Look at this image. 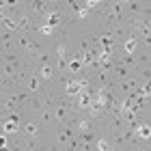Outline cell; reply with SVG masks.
<instances>
[{"label": "cell", "instance_id": "6da1fadb", "mask_svg": "<svg viewBox=\"0 0 151 151\" xmlns=\"http://www.w3.org/2000/svg\"><path fill=\"white\" fill-rule=\"evenodd\" d=\"M91 104H93V97L88 95V91H82L78 95V106L80 108H91Z\"/></svg>", "mask_w": 151, "mask_h": 151}, {"label": "cell", "instance_id": "7a4b0ae2", "mask_svg": "<svg viewBox=\"0 0 151 151\" xmlns=\"http://www.w3.org/2000/svg\"><path fill=\"white\" fill-rule=\"evenodd\" d=\"M67 95H80L82 93V88H80V82L78 80H71V82H67Z\"/></svg>", "mask_w": 151, "mask_h": 151}, {"label": "cell", "instance_id": "3957f363", "mask_svg": "<svg viewBox=\"0 0 151 151\" xmlns=\"http://www.w3.org/2000/svg\"><path fill=\"white\" fill-rule=\"evenodd\" d=\"M58 22H60V13L58 11H52V13H47V26H50V28H56L58 26Z\"/></svg>", "mask_w": 151, "mask_h": 151}, {"label": "cell", "instance_id": "277c9868", "mask_svg": "<svg viewBox=\"0 0 151 151\" xmlns=\"http://www.w3.org/2000/svg\"><path fill=\"white\" fill-rule=\"evenodd\" d=\"M15 24H17V30H30V19L22 15L19 19H15Z\"/></svg>", "mask_w": 151, "mask_h": 151}, {"label": "cell", "instance_id": "5b68a950", "mask_svg": "<svg viewBox=\"0 0 151 151\" xmlns=\"http://www.w3.org/2000/svg\"><path fill=\"white\" fill-rule=\"evenodd\" d=\"M136 134H138L142 140H147L151 136V129H149V125H138V127H136Z\"/></svg>", "mask_w": 151, "mask_h": 151}, {"label": "cell", "instance_id": "8992f818", "mask_svg": "<svg viewBox=\"0 0 151 151\" xmlns=\"http://www.w3.org/2000/svg\"><path fill=\"white\" fill-rule=\"evenodd\" d=\"M2 129H4V134H11V132H17V123L15 121H4V125H2Z\"/></svg>", "mask_w": 151, "mask_h": 151}, {"label": "cell", "instance_id": "52a82bcc", "mask_svg": "<svg viewBox=\"0 0 151 151\" xmlns=\"http://www.w3.org/2000/svg\"><path fill=\"white\" fill-rule=\"evenodd\" d=\"M136 47H138V39H127V43H125V52H127V54H134V52H136Z\"/></svg>", "mask_w": 151, "mask_h": 151}, {"label": "cell", "instance_id": "ba28073f", "mask_svg": "<svg viewBox=\"0 0 151 151\" xmlns=\"http://www.w3.org/2000/svg\"><path fill=\"white\" fill-rule=\"evenodd\" d=\"M82 67H84V65H82V60H80V58H73L71 63H69V71H73V73H78V71L82 69Z\"/></svg>", "mask_w": 151, "mask_h": 151}, {"label": "cell", "instance_id": "9c48e42d", "mask_svg": "<svg viewBox=\"0 0 151 151\" xmlns=\"http://www.w3.org/2000/svg\"><path fill=\"white\" fill-rule=\"evenodd\" d=\"M22 43L26 45V50H28L30 54H39V45H37V43H32V41H26V39L22 41Z\"/></svg>", "mask_w": 151, "mask_h": 151}, {"label": "cell", "instance_id": "30bf717a", "mask_svg": "<svg viewBox=\"0 0 151 151\" xmlns=\"http://www.w3.org/2000/svg\"><path fill=\"white\" fill-rule=\"evenodd\" d=\"M65 116H67V108H65V104H60V106L56 108V119H58V121H63Z\"/></svg>", "mask_w": 151, "mask_h": 151}, {"label": "cell", "instance_id": "8fae6325", "mask_svg": "<svg viewBox=\"0 0 151 151\" xmlns=\"http://www.w3.org/2000/svg\"><path fill=\"white\" fill-rule=\"evenodd\" d=\"M41 78H43V80H50V78H52V67H47V65L41 67Z\"/></svg>", "mask_w": 151, "mask_h": 151}, {"label": "cell", "instance_id": "7c38bea8", "mask_svg": "<svg viewBox=\"0 0 151 151\" xmlns=\"http://www.w3.org/2000/svg\"><path fill=\"white\" fill-rule=\"evenodd\" d=\"M2 24H4V28H9V30H17V24L13 22V19H6V17H2Z\"/></svg>", "mask_w": 151, "mask_h": 151}, {"label": "cell", "instance_id": "4fadbf2b", "mask_svg": "<svg viewBox=\"0 0 151 151\" xmlns=\"http://www.w3.org/2000/svg\"><path fill=\"white\" fill-rule=\"evenodd\" d=\"M24 132H26V136H30V138H32V136H37V125H32V123H28Z\"/></svg>", "mask_w": 151, "mask_h": 151}, {"label": "cell", "instance_id": "5bb4252c", "mask_svg": "<svg viewBox=\"0 0 151 151\" xmlns=\"http://www.w3.org/2000/svg\"><path fill=\"white\" fill-rule=\"evenodd\" d=\"M101 110H104V106H101L99 104V101H95V104H91V114H95V116H97Z\"/></svg>", "mask_w": 151, "mask_h": 151}, {"label": "cell", "instance_id": "9a60e30c", "mask_svg": "<svg viewBox=\"0 0 151 151\" xmlns=\"http://www.w3.org/2000/svg\"><path fill=\"white\" fill-rule=\"evenodd\" d=\"M97 149H99V151H112L108 140H99V142H97Z\"/></svg>", "mask_w": 151, "mask_h": 151}, {"label": "cell", "instance_id": "2e32d148", "mask_svg": "<svg viewBox=\"0 0 151 151\" xmlns=\"http://www.w3.org/2000/svg\"><path fill=\"white\" fill-rule=\"evenodd\" d=\"M39 32H41V35H52V32H54V28H50L47 24H43V26L39 28Z\"/></svg>", "mask_w": 151, "mask_h": 151}, {"label": "cell", "instance_id": "e0dca14e", "mask_svg": "<svg viewBox=\"0 0 151 151\" xmlns=\"http://www.w3.org/2000/svg\"><path fill=\"white\" fill-rule=\"evenodd\" d=\"M65 47H67L65 43H60V45H58V60H65Z\"/></svg>", "mask_w": 151, "mask_h": 151}, {"label": "cell", "instance_id": "ac0fdd59", "mask_svg": "<svg viewBox=\"0 0 151 151\" xmlns=\"http://www.w3.org/2000/svg\"><path fill=\"white\" fill-rule=\"evenodd\" d=\"M30 91H39V80H37V78L30 80Z\"/></svg>", "mask_w": 151, "mask_h": 151}, {"label": "cell", "instance_id": "d6986e66", "mask_svg": "<svg viewBox=\"0 0 151 151\" xmlns=\"http://www.w3.org/2000/svg\"><path fill=\"white\" fill-rule=\"evenodd\" d=\"M2 147H6V138H4L2 134H0V149H2Z\"/></svg>", "mask_w": 151, "mask_h": 151}, {"label": "cell", "instance_id": "ffe728a7", "mask_svg": "<svg viewBox=\"0 0 151 151\" xmlns=\"http://www.w3.org/2000/svg\"><path fill=\"white\" fill-rule=\"evenodd\" d=\"M0 151H9V149H6V147H2V149H0Z\"/></svg>", "mask_w": 151, "mask_h": 151}]
</instances>
